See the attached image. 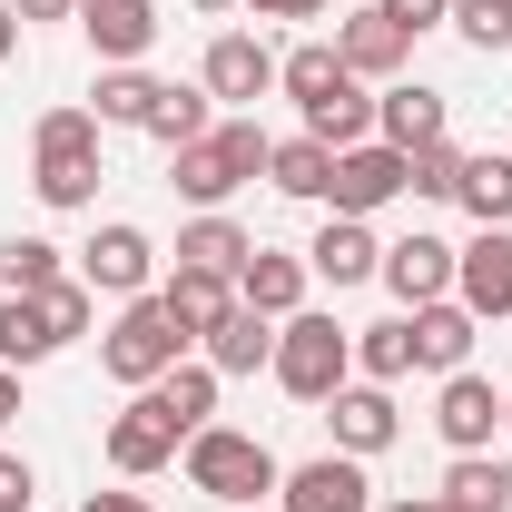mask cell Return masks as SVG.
Wrapping results in <instances>:
<instances>
[{
    "label": "cell",
    "mask_w": 512,
    "mask_h": 512,
    "mask_svg": "<svg viewBox=\"0 0 512 512\" xmlns=\"http://www.w3.org/2000/svg\"><path fill=\"white\" fill-rule=\"evenodd\" d=\"M30 188L50 207H89L99 197V119L89 109H50L30 128Z\"/></svg>",
    "instance_id": "obj_1"
},
{
    "label": "cell",
    "mask_w": 512,
    "mask_h": 512,
    "mask_svg": "<svg viewBox=\"0 0 512 512\" xmlns=\"http://www.w3.org/2000/svg\"><path fill=\"white\" fill-rule=\"evenodd\" d=\"M404 168H414V197H453L463 188V148H453V138H424Z\"/></svg>",
    "instance_id": "obj_35"
},
{
    "label": "cell",
    "mask_w": 512,
    "mask_h": 512,
    "mask_svg": "<svg viewBox=\"0 0 512 512\" xmlns=\"http://www.w3.org/2000/svg\"><path fill=\"white\" fill-rule=\"evenodd\" d=\"M355 365H365V384H394V375H414V316H384L355 335Z\"/></svg>",
    "instance_id": "obj_28"
},
{
    "label": "cell",
    "mask_w": 512,
    "mask_h": 512,
    "mask_svg": "<svg viewBox=\"0 0 512 512\" xmlns=\"http://www.w3.org/2000/svg\"><path fill=\"white\" fill-rule=\"evenodd\" d=\"M325 178H335V148L325 138H276L266 148V188L276 197H325Z\"/></svg>",
    "instance_id": "obj_26"
},
{
    "label": "cell",
    "mask_w": 512,
    "mask_h": 512,
    "mask_svg": "<svg viewBox=\"0 0 512 512\" xmlns=\"http://www.w3.org/2000/svg\"><path fill=\"white\" fill-rule=\"evenodd\" d=\"M40 355H60V335L40 325L30 296H10V306H0V365H40Z\"/></svg>",
    "instance_id": "obj_33"
},
{
    "label": "cell",
    "mask_w": 512,
    "mask_h": 512,
    "mask_svg": "<svg viewBox=\"0 0 512 512\" xmlns=\"http://www.w3.org/2000/svg\"><path fill=\"white\" fill-rule=\"evenodd\" d=\"M266 148H276V138H266L256 119H217L207 138H188V148H178V197L227 207L247 178H266Z\"/></svg>",
    "instance_id": "obj_2"
},
{
    "label": "cell",
    "mask_w": 512,
    "mask_h": 512,
    "mask_svg": "<svg viewBox=\"0 0 512 512\" xmlns=\"http://www.w3.org/2000/svg\"><path fill=\"white\" fill-rule=\"evenodd\" d=\"M375 266H384V247L365 217H325V237L306 247V276H325V286H365Z\"/></svg>",
    "instance_id": "obj_19"
},
{
    "label": "cell",
    "mask_w": 512,
    "mask_h": 512,
    "mask_svg": "<svg viewBox=\"0 0 512 512\" xmlns=\"http://www.w3.org/2000/svg\"><path fill=\"white\" fill-rule=\"evenodd\" d=\"M375 512H453L444 493H404V503H375Z\"/></svg>",
    "instance_id": "obj_42"
},
{
    "label": "cell",
    "mask_w": 512,
    "mask_h": 512,
    "mask_svg": "<svg viewBox=\"0 0 512 512\" xmlns=\"http://www.w3.org/2000/svg\"><path fill=\"white\" fill-rule=\"evenodd\" d=\"M414 316V365L424 375H463V355H473V306L463 296H434V306H404Z\"/></svg>",
    "instance_id": "obj_17"
},
{
    "label": "cell",
    "mask_w": 512,
    "mask_h": 512,
    "mask_svg": "<svg viewBox=\"0 0 512 512\" xmlns=\"http://www.w3.org/2000/svg\"><path fill=\"white\" fill-rule=\"evenodd\" d=\"M178 355H188V325L168 316V296H128L119 325H109V345H99V365H109L119 384H138V394L168 375Z\"/></svg>",
    "instance_id": "obj_4"
},
{
    "label": "cell",
    "mask_w": 512,
    "mask_h": 512,
    "mask_svg": "<svg viewBox=\"0 0 512 512\" xmlns=\"http://www.w3.org/2000/svg\"><path fill=\"white\" fill-rule=\"evenodd\" d=\"M79 512H148V493H89Z\"/></svg>",
    "instance_id": "obj_41"
},
{
    "label": "cell",
    "mask_w": 512,
    "mask_h": 512,
    "mask_svg": "<svg viewBox=\"0 0 512 512\" xmlns=\"http://www.w3.org/2000/svg\"><path fill=\"white\" fill-rule=\"evenodd\" d=\"M30 306H40V325H50V335H60V345H79V335H89V306H99V296H89V286H79V276H60V286H40V296H30Z\"/></svg>",
    "instance_id": "obj_34"
},
{
    "label": "cell",
    "mask_w": 512,
    "mask_h": 512,
    "mask_svg": "<svg viewBox=\"0 0 512 512\" xmlns=\"http://www.w3.org/2000/svg\"><path fill=\"white\" fill-rule=\"evenodd\" d=\"M375 276L394 286V296H404V306H434V296H453V247L414 227L404 247H384V266H375Z\"/></svg>",
    "instance_id": "obj_16"
},
{
    "label": "cell",
    "mask_w": 512,
    "mask_h": 512,
    "mask_svg": "<svg viewBox=\"0 0 512 512\" xmlns=\"http://www.w3.org/2000/svg\"><path fill=\"white\" fill-rule=\"evenodd\" d=\"M178 444H188V424H178L158 394H138L119 424H109V463H119L128 483H138V473H158V463H178Z\"/></svg>",
    "instance_id": "obj_8"
},
{
    "label": "cell",
    "mask_w": 512,
    "mask_h": 512,
    "mask_svg": "<svg viewBox=\"0 0 512 512\" xmlns=\"http://www.w3.org/2000/svg\"><path fill=\"white\" fill-rule=\"evenodd\" d=\"M325 404H335V414H325V424H335V453H355V463L404 434V414H394V394H384V384H335Z\"/></svg>",
    "instance_id": "obj_13"
},
{
    "label": "cell",
    "mask_w": 512,
    "mask_h": 512,
    "mask_svg": "<svg viewBox=\"0 0 512 512\" xmlns=\"http://www.w3.org/2000/svg\"><path fill=\"white\" fill-rule=\"evenodd\" d=\"M20 414V365H0V424Z\"/></svg>",
    "instance_id": "obj_43"
},
{
    "label": "cell",
    "mask_w": 512,
    "mask_h": 512,
    "mask_svg": "<svg viewBox=\"0 0 512 512\" xmlns=\"http://www.w3.org/2000/svg\"><path fill=\"white\" fill-rule=\"evenodd\" d=\"M375 128H384V148H424V138H444V89H414V79H394L375 99Z\"/></svg>",
    "instance_id": "obj_21"
},
{
    "label": "cell",
    "mask_w": 512,
    "mask_h": 512,
    "mask_svg": "<svg viewBox=\"0 0 512 512\" xmlns=\"http://www.w3.org/2000/svg\"><path fill=\"white\" fill-rule=\"evenodd\" d=\"M188 483L197 493H217V503H266L286 473H276V453L256 444V434H227V424H207V434H188Z\"/></svg>",
    "instance_id": "obj_5"
},
{
    "label": "cell",
    "mask_w": 512,
    "mask_h": 512,
    "mask_svg": "<svg viewBox=\"0 0 512 512\" xmlns=\"http://www.w3.org/2000/svg\"><path fill=\"white\" fill-rule=\"evenodd\" d=\"M207 365H217V375H256V365H276V316L237 306V316L207 335Z\"/></svg>",
    "instance_id": "obj_23"
},
{
    "label": "cell",
    "mask_w": 512,
    "mask_h": 512,
    "mask_svg": "<svg viewBox=\"0 0 512 512\" xmlns=\"http://www.w3.org/2000/svg\"><path fill=\"white\" fill-rule=\"evenodd\" d=\"M335 60L355 69V79H394V69L414 60V30H404V20H384V10H355V20L335 30Z\"/></svg>",
    "instance_id": "obj_14"
},
{
    "label": "cell",
    "mask_w": 512,
    "mask_h": 512,
    "mask_svg": "<svg viewBox=\"0 0 512 512\" xmlns=\"http://www.w3.org/2000/svg\"><path fill=\"white\" fill-rule=\"evenodd\" d=\"M463 207L483 217V227H512V158H463Z\"/></svg>",
    "instance_id": "obj_31"
},
{
    "label": "cell",
    "mask_w": 512,
    "mask_h": 512,
    "mask_svg": "<svg viewBox=\"0 0 512 512\" xmlns=\"http://www.w3.org/2000/svg\"><path fill=\"white\" fill-rule=\"evenodd\" d=\"M207 89H178V79H168V89H158V109H148V138H158V148H188V138H207Z\"/></svg>",
    "instance_id": "obj_30"
},
{
    "label": "cell",
    "mask_w": 512,
    "mask_h": 512,
    "mask_svg": "<svg viewBox=\"0 0 512 512\" xmlns=\"http://www.w3.org/2000/svg\"><path fill=\"white\" fill-rule=\"evenodd\" d=\"M453 296L473 306V325L512 316V227H483L473 247H453Z\"/></svg>",
    "instance_id": "obj_7"
},
{
    "label": "cell",
    "mask_w": 512,
    "mask_h": 512,
    "mask_svg": "<svg viewBox=\"0 0 512 512\" xmlns=\"http://www.w3.org/2000/svg\"><path fill=\"white\" fill-rule=\"evenodd\" d=\"M79 30H89L99 69H138L158 40V0H79Z\"/></svg>",
    "instance_id": "obj_12"
},
{
    "label": "cell",
    "mask_w": 512,
    "mask_h": 512,
    "mask_svg": "<svg viewBox=\"0 0 512 512\" xmlns=\"http://www.w3.org/2000/svg\"><path fill=\"white\" fill-rule=\"evenodd\" d=\"M20 20H79V0H10Z\"/></svg>",
    "instance_id": "obj_40"
},
{
    "label": "cell",
    "mask_w": 512,
    "mask_h": 512,
    "mask_svg": "<svg viewBox=\"0 0 512 512\" xmlns=\"http://www.w3.org/2000/svg\"><path fill=\"white\" fill-rule=\"evenodd\" d=\"M158 89H168V79H148V69H99V89H89V119H99V128H148Z\"/></svg>",
    "instance_id": "obj_25"
},
{
    "label": "cell",
    "mask_w": 512,
    "mask_h": 512,
    "mask_svg": "<svg viewBox=\"0 0 512 512\" xmlns=\"http://www.w3.org/2000/svg\"><path fill=\"white\" fill-rule=\"evenodd\" d=\"M10 50H20V10L0 0V60H10Z\"/></svg>",
    "instance_id": "obj_44"
},
{
    "label": "cell",
    "mask_w": 512,
    "mask_h": 512,
    "mask_svg": "<svg viewBox=\"0 0 512 512\" xmlns=\"http://www.w3.org/2000/svg\"><path fill=\"white\" fill-rule=\"evenodd\" d=\"M158 296H168V316L188 325V345H207L217 325L237 316V276H207V266H178V276H168Z\"/></svg>",
    "instance_id": "obj_18"
},
{
    "label": "cell",
    "mask_w": 512,
    "mask_h": 512,
    "mask_svg": "<svg viewBox=\"0 0 512 512\" xmlns=\"http://www.w3.org/2000/svg\"><path fill=\"white\" fill-rule=\"evenodd\" d=\"M30 503H40V473L20 453H0V512H30Z\"/></svg>",
    "instance_id": "obj_37"
},
{
    "label": "cell",
    "mask_w": 512,
    "mask_h": 512,
    "mask_svg": "<svg viewBox=\"0 0 512 512\" xmlns=\"http://www.w3.org/2000/svg\"><path fill=\"white\" fill-rule=\"evenodd\" d=\"M148 276H158L148 227H99L89 256H79V286H89V296H148Z\"/></svg>",
    "instance_id": "obj_9"
},
{
    "label": "cell",
    "mask_w": 512,
    "mask_h": 512,
    "mask_svg": "<svg viewBox=\"0 0 512 512\" xmlns=\"http://www.w3.org/2000/svg\"><path fill=\"white\" fill-rule=\"evenodd\" d=\"M276 493H286V512H375V483H365L355 453H316V463H296Z\"/></svg>",
    "instance_id": "obj_11"
},
{
    "label": "cell",
    "mask_w": 512,
    "mask_h": 512,
    "mask_svg": "<svg viewBox=\"0 0 512 512\" xmlns=\"http://www.w3.org/2000/svg\"><path fill=\"white\" fill-rule=\"evenodd\" d=\"M237 512H266V503H237Z\"/></svg>",
    "instance_id": "obj_47"
},
{
    "label": "cell",
    "mask_w": 512,
    "mask_h": 512,
    "mask_svg": "<svg viewBox=\"0 0 512 512\" xmlns=\"http://www.w3.org/2000/svg\"><path fill=\"white\" fill-rule=\"evenodd\" d=\"M503 384H483L473 375V365H463V375H444V394H434V434H444L453 453H483L493 444V424H503Z\"/></svg>",
    "instance_id": "obj_10"
},
{
    "label": "cell",
    "mask_w": 512,
    "mask_h": 512,
    "mask_svg": "<svg viewBox=\"0 0 512 512\" xmlns=\"http://www.w3.org/2000/svg\"><path fill=\"white\" fill-rule=\"evenodd\" d=\"M453 30L473 50H512V0H453Z\"/></svg>",
    "instance_id": "obj_36"
},
{
    "label": "cell",
    "mask_w": 512,
    "mask_h": 512,
    "mask_svg": "<svg viewBox=\"0 0 512 512\" xmlns=\"http://www.w3.org/2000/svg\"><path fill=\"white\" fill-rule=\"evenodd\" d=\"M197 10H237V0H197Z\"/></svg>",
    "instance_id": "obj_45"
},
{
    "label": "cell",
    "mask_w": 512,
    "mask_h": 512,
    "mask_svg": "<svg viewBox=\"0 0 512 512\" xmlns=\"http://www.w3.org/2000/svg\"><path fill=\"white\" fill-rule=\"evenodd\" d=\"M276 89H286L296 109H325V99H345V89H355V69L335 60L325 40H306V50H286V60H276Z\"/></svg>",
    "instance_id": "obj_22"
},
{
    "label": "cell",
    "mask_w": 512,
    "mask_h": 512,
    "mask_svg": "<svg viewBox=\"0 0 512 512\" xmlns=\"http://www.w3.org/2000/svg\"><path fill=\"white\" fill-rule=\"evenodd\" d=\"M444 503L453 512H512V463H493V453H453Z\"/></svg>",
    "instance_id": "obj_27"
},
{
    "label": "cell",
    "mask_w": 512,
    "mask_h": 512,
    "mask_svg": "<svg viewBox=\"0 0 512 512\" xmlns=\"http://www.w3.org/2000/svg\"><path fill=\"white\" fill-rule=\"evenodd\" d=\"M404 188H414L404 148H384V138H365V148H335V178H325L335 217H375L384 197H404Z\"/></svg>",
    "instance_id": "obj_6"
},
{
    "label": "cell",
    "mask_w": 512,
    "mask_h": 512,
    "mask_svg": "<svg viewBox=\"0 0 512 512\" xmlns=\"http://www.w3.org/2000/svg\"><path fill=\"white\" fill-rule=\"evenodd\" d=\"M256 20H325V0H256Z\"/></svg>",
    "instance_id": "obj_39"
},
{
    "label": "cell",
    "mask_w": 512,
    "mask_h": 512,
    "mask_svg": "<svg viewBox=\"0 0 512 512\" xmlns=\"http://www.w3.org/2000/svg\"><path fill=\"white\" fill-rule=\"evenodd\" d=\"M503 434H512V404H503Z\"/></svg>",
    "instance_id": "obj_46"
},
{
    "label": "cell",
    "mask_w": 512,
    "mask_h": 512,
    "mask_svg": "<svg viewBox=\"0 0 512 512\" xmlns=\"http://www.w3.org/2000/svg\"><path fill=\"white\" fill-rule=\"evenodd\" d=\"M384 20H404V30H434V20H453V0H375Z\"/></svg>",
    "instance_id": "obj_38"
},
{
    "label": "cell",
    "mask_w": 512,
    "mask_h": 512,
    "mask_svg": "<svg viewBox=\"0 0 512 512\" xmlns=\"http://www.w3.org/2000/svg\"><path fill=\"white\" fill-rule=\"evenodd\" d=\"M237 306H256V316H296V306H306V256L256 247L247 266H237Z\"/></svg>",
    "instance_id": "obj_20"
},
{
    "label": "cell",
    "mask_w": 512,
    "mask_h": 512,
    "mask_svg": "<svg viewBox=\"0 0 512 512\" xmlns=\"http://www.w3.org/2000/svg\"><path fill=\"white\" fill-rule=\"evenodd\" d=\"M0 286H10V296L60 286V247H50V237H0Z\"/></svg>",
    "instance_id": "obj_32"
},
{
    "label": "cell",
    "mask_w": 512,
    "mask_h": 512,
    "mask_svg": "<svg viewBox=\"0 0 512 512\" xmlns=\"http://www.w3.org/2000/svg\"><path fill=\"white\" fill-rule=\"evenodd\" d=\"M276 89V50L247 30H217L207 40V99H266Z\"/></svg>",
    "instance_id": "obj_15"
},
{
    "label": "cell",
    "mask_w": 512,
    "mask_h": 512,
    "mask_svg": "<svg viewBox=\"0 0 512 512\" xmlns=\"http://www.w3.org/2000/svg\"><path fill=\"white\" fill-rule=\"evenodd\" d=\"M247 256H256V237L237 227V217H217V207H207L197 227H178V266H207V276H237Z\"/></svg>",
    "instance_id": "obj_24"
},
{
    "label": "cell",
    "mask_w": 512,
    "mask_h": 512,
    "mask_svg": "<svg viewBox=\"0 0 512 512\" xmlns=\"http://www.w3.org/2000/svg\"><path fill=\"white\" fill-rule=\"evenodd\" d=\"M345 375H355V335L335 316H306V306H296V316L276 325V384H286L296 404H325Z\"/></svg>",
    "instance_id": "obj_3"
},
{
    "label": "cell",
    "mask_w": 512,
    "mask_h": 512,
    "mask_svg": "<svg viewBox=\"0 0 512 512\" xmlns=\"http://www.w3.org/2000/svg\"><path fill=\"white\" fill-rule=\"evenodd\" d=\"M148 394H158V404H168L188 434H207V414H217V365H168Z\"/></svg>",
    "instance_id": "obj_29"
}]
</instances>
